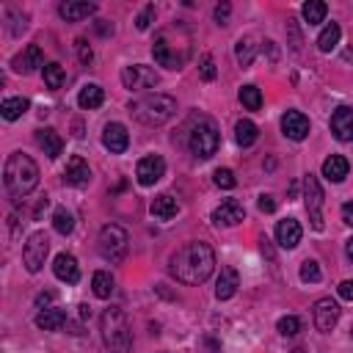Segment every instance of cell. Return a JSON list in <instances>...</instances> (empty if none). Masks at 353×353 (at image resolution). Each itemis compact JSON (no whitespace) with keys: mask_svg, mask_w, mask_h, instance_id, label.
Here are the masks:
<instances>
[{"mask_svg":"<svg viewBox=\"0 0 353 353\" xmlns=\"http://www.w3.org/2000/svg\"><path fill=\"white\" fill-rule=\"evenodd\" d=\"M215 270V251L210 243L204 240H193V243H185L182 248H176L168 259V273L171 279H176L179 284H188V287H196V284H204Z\"/></svg>","mask_w":353,"mask_h":353,"instance_id":"obj_1","label":"cell"},{"mask_svg":"<svg viewBox=\"0 0 353 353\" xmlns=\"http://www.w3.org/2000/svg\"><path fill=\"white\" fill-rule=\"evenodd\" d=\"M193 39H190V30L182 25V22H174L168 28H160L154 33V41H152V55L160 66L165 69H182L193 52Z\"/></svg>","mask_w":353,"mask_h":353,"instance_id":"obj_2","label":"cell"},{"mask_svg":"<svg viewBox=\"0 0 353 353\" xmlns=\"http://www.w3.org/2000/svg\"><path fill=\"white\" fill-rule=\"evenodd\" d=\"M3 185L6 193L14 201H22L25 196H30L39 185V165L30 154L25 152H11L6 165H3Z\"/></svg>","mask_w":353,"mask_h":353,"instance_id":"obj_3","label":"cell"},{"mask_svg":"<svg viewBox=\"0 0 353 353\" xmlns=\"http://www.w3.org/2000/svg\"><path fill=\"white\" fill-rule=\"evenodd\" d=\"M127 110L132 113L135 121H141L146 127H160L176 113V99L168 94H146V97L130 99Z\"/></svg>","mask_w":353,"mask_h":353,"instance_id":"obj_4","label":"cell"},{"mask_svg":"<svg viewBox=\"0 0 353 353\" xmlns=\"http://www.w3.org/2000/svg\"><path fill=\"white\" fill-rule=\"evenodd\" d=\"M185 132H188V149L196 160H210L221 146V132L215 121L207 116H190Z\"/></svg>","mask_w":353,"mask_h":353,"instance_id":"obj_5","label":"cell"},{"mask_svg":"<svg viewBox=\"0 0 353 353\" xmlns=\"http://www.w3.org/2000/svg\"><path fill=\"white\" fill-rule=\"evenodd\" d=\"M99 331H102V342H105L108 353H130V347H132V328H130L127 314L119 306H110V309L102 312Z\"/></svg>","mask_w":353,"mask_h":353,"instance_id":"obj_6","label":"cell"},{"mask_svg":"<svg viewBox=\"0 0 353 353\" xmlns=\"http://www.w3.org/2000/svg\"><path fill=\"white\" fill-rule=\"evenodd\" d=\"M97 248H99L102 259H108L110 265H119V262L127 256V248H130V234H127V229L119 226V223L102 226V229H99Z\"/></svg>","mask_w":353,"mask_h":353,"instance_id":"obj_7","label":"cell"},{"mask_svg":"<svg viewBox=\"0 0 353 353\" xmlns=\"http://www.w3.org/2000/svg\"><path fill=\"white\" fill-rule=\"evenodd\" d=\"M50 254V237L47 232H33L28 243L22 245V265L28 273H39L44 268V259Z\"/></svg>","mask_w":353,"mask_h":353,"instance_id":"obj_8","label":"cell"},{"mask_svg":"<svg viewBox=\"0 0 353 353\" xmlns=\"http://www.w3.org/2000/svg\"><path fill=\"white\" fill-rule=\"evenodd\" d=\"M303 204H306V212H309V221H312V229H323V188L317 182L314 174H306L303 176Z\"/></svg>","mask_w":353,"mask_h":353,"instance_id":"obj_9","label":"cell"},{"mask_svg":"<svg viewBox=\"0 0 353 353\" xmlns=\"http://www.w3.org/2000/svg\"><path fill=\"white\" fill-rule=\"evenodd\" d=\"M160 83L157 72L146 63H132V66H124L121 69V85L130 88V91H143V88H154Z\"/></svg>","mask_w":353,"mask_h":353,"instance_id":"obj_10","label":"cell"},{"mask_svg":"<svg viewBox=\"0 0 353 353\" xmlns=\"http://www.w3.org/2000/svg\"><path fill=\"white\" fill-rule=\"evenodd\" d=\"M135 176H138V182H141L143 188H152L154 182H160V179L165 176V160H163L160 154H146V157H141L138 165H135Z\"/></svg>","mask_w":353,"mask_h":353,"instance_id":"obj_11","label":"cell"},{"mask_svg":"<svg viewBox=\"0 0 353 353\" xmlns=\"http://www.w3.org/2000/svg\"><path fill=\"white\" fill-rule=\"evenodd\" d=\"M312 320H314V328H317V331L328 334V331L339 323V303L331 301V298H320V301H314Z\"/></svg>","mask_w":353,"mask_h":353,"instance_id":"obj_12","label":"cell"},{"mask_svg":"<svg viewBox=\"0 0 353 353\" xmlns=\"http://www.w3.org/2000/svg\"><path fill=\"white\" fill-rule=\"evenodd\" d=\"M331 132L336 141H353V108L350 105H339L334 113H331V121H328Z\"/></svg>","mask_w":353,"mask_h":353,"instance_id":"obj_13","label":"cell"},{"mask_svg":"<svg viewBox=\"0 0 353 353\" xmlns=\"http://www.w3.org/2000/svg\"><path fill=\"white\" fill-rule=\"evenodd\" d=\"M309 119H306V113H301V110H287L284 116H281V132L290 138V141H303L306 135H309Z\"/></svg>","mask_w":353,"mask_h":353,"instance_id":"obj_14","label":"cell"},{"mask_svg":"<svg viewBox=\"0 0 353 353\" xmlns=\"http://www.w3.org/2000/svg\"><path fill=\"white\" fill-rule=\"evenodd\" d=\"M102 143H105V149H108L110 154H121V152L130 146V132H127V127L119 124V121L105 124V130H102Z\"/></svg>","mask_w":353,"mask_h":353,"instance_id":"obj_15","label":"cell"},{"mask_svg":"<svg viewBox=\"0 0 353 353\" xmlns=\"http://www.w3.org/2000/svg\"><path fill=\"white\" fill-rule=\"evenodd\" d=\"M11 66L19 74H30V72H36L39 66H47V63H44V55H41V47L39 44H28L19 55H14Z\"/></svg>","mask_w":353,"mask_h":353,"instance_id":"obj_16","label":"cell"},{"mask_svg":"<svg viewBox=\"0 0 353 353\" xmlns=\"http://www.w3.org/2000/svg\"><path fill=\"white\" fill-rule=\"evenodd\" d=\"M245 218V207L237 199H226L221 207L212 210V223L215 226H234Z\"/></svg>","mask_w":353,"mask_h":353,"instance_id":"obj_17","label":"cell"},{"mask_svg":"<svg viewBox=\"0 0 353 353\" xmlns=\"http://www.w3.org/2000/svg\"><path fill=\"white\" fill-rule=\"evenodd\" d=\"M88 182H91V168H88V163L83 157L74 154L66 163V168H63V185H69V188H85Z\"/></svg>","mask_w":353,"mask_h":353,"instance_id":"obj_18","label":"cell"},{"mask_svg":"<svg viewBox=\"0 0 353 353\" xmlns=\"http://www.w3.org/2000/svg\"><path fill=\"white\" fill-rule=\"evenodd\" d=\"M301 234H303V229H301V223L295 218H281L276 223V243L281 248H287V251H292L301 243Z\"/></svg>","mask_w":353,"mask_h":353,"instance_id":"obj_19","label":"cell"},{"mask_svg":"<svg viewBox=\"0 0 353 353\" xmlns=\"http://www.w3.org/2000/svg\"><path fill=\"white\" fill-rule=\"evenodd\" d=\"M52 273H55L58 281H66V284H77V281H80V265H77V259H74L72 254H66V251H61V254L55 256Z\"/></svg>","mask_w":353,"mask_h":353,"instance_id":"obj_20","label":"cell"},{"mask_svg":"<svg viewBox=\"0 0 353 353\" xmlns=\"http://www.w3.org/2000/svg\"><path fill=\"white\" fill-rule=\"evenodd\" d=\"M237 287H240L237 270L229 268V265H223L221 273H218V281H215V298H218V301H229V298L237 292Z\"/></svg>","mask_w":353,"mask_h":353,"instance_id":"obj_21","label":"cell"},{"mask_svg":"<svg viewBox=\"0 0 353 353\" xmlns=\"http://www.w3.org/2000/svg\"><path fill=\"white\" fill-rule=\"evenodd\" d=\"M36 143L44 149V154H47L50 160L61 157V152H63V141H61V135H58L52 127H41V130H36Z\"/></svg>","mask_w":353,"mask_h":353,"instance_id":"obj_22","label":"cell"},{"mask_svg":"<svg viewBox=\"0 0 353 353\" xmlns=\"http://www.w3.org/2000/svg\"><path fill=\"white\" fill-rule=\"evenodd\" d=\"M94 11H97V6H94V3H80V0H66V3H61V6H58L61 19H66V22H80V19L91 17Z\"/></svg>","mask_w":353,"mask_h":353,"instance_id":"obj_23","label":"cell"},{"mask_svg":"<svg viewBox=\"0 0 353 353\" xmlns=\"http://www.w3.org/2000/svg\"><path fill=\"white\" fill-rule=\"evenodd\" d=\"M347 171H350V163L342 154H331V157L323 160V176L328 182H342L347 176Z\"/></svg>","mask_w":353,"mask_h":353,"instance_id":"obj_24","label":"cell"},{"mask_svg":"<svg viewBox=\"0 0 353 353\" xmlns=\"http://www.w3.org/2000/svg\"><path fill=\"white\" fill-rule=\"evenodd\" d=\"M256 52H259V44H256L254 36H240V39H237V44H234V58H237V63H240L243 69H248V66L254 63Z\"/></svg>","mask_w":353,"mask_h":353,"instance_id":"obj_25","label":"cell"},{"mask_svg":"<svg viewBox=\"0 0 353 353\" xmlns=\"http://www.w3.org/2000/svg\"><path fill=\"white\" fill-rule=\"evenodd\" d=\"M149 210H152V215H154V218H160V221H171V218L179 212V204H176V199H174V196L160 193V196H154V199H152Z\"/></svg>","mask_w":353,"mask_h":353,"instance_id":"obj_26","label":"cell"},{"mask_svg":"<svg viewBox=\"0 0 353 353\" xmlns=\"http://www.w3.org/2000/svg\"><path fill=\"white\" fill-rule=\"evenodd\" d=\"M102 102H105V91H102V85H97V83H85V85L80 88V94H77V105H80L83 110H97Z\"/></svg>","mask_w":353,"mask_h":353,"instance_id":"obj_27","label":"cell"},{"mask_svg":"<svg viewBox=\"0 0 353 353\" xmlns=\"http://www.w3.org/2000/svg\"><path fill=\"white\" fill-rule=\"evenodd\" d=\"M63 323H66V312L58 309V306L41 309V312L36 314V325H39L41 331H58V328H63Z\"/></svg>","mask_w":353,"mask_h":353,"instance_id":"obj_28","label":"cell"},{"mask_svg":"<svg viewBox=\"0 0 353 353\" xmlns=\"http://www.w3.org/2000/svg\"><path fill=\"white\" fill-rule=\"evenodd\" d=\"M256 135H259V130H256V124H254L251 119H240V121L234 124V141H237V146L248 149V146L256 141Z\"/></svg>","mask_w":353,"mask_h":353,"instance_id":"obj_29","label":"cell"},{"mask_svg":"<svg viewBox=\"0 0 353 353\" xmlns=\"http://www.w3.org/2000/svg\"><path fill=\"white\" fill-rule=\"evenodd\" d=\"M325 14H328V6L323 0H309L301 6V17L306 25H320L325 19Z\"/></svg>","mask_w":353,"mask_h":353,"instance_id":"obj_30","label":"cell"},{"mask_svg":"<svg viewBox=\"0 0 353 353\" xmlns=\"http://www.w3.org/2000/svg\"><path fill=\"white\" fill-rule=\"evenodd\" d=\"M339 36H342V28H339L336 22H328V25L320 30V36H317V50H320V52H331V50L339 44Z\"/></svg>","mask_w":353,"mask_h":353,"instance_id":"obj_31","label":"cell"},{"mask_svg":"<svg viewBox=\"0 0 353 353\" xmlns=\"http://www.w3.org/2000/svg\"><path fill=\"white\" fill-rule=\"evenodd\" d=\"M28 99L25 97H8V99H3V105H0V116L6 119V121H17L25 110H28Z\"/></svg>","mask_w":353,"mask_h":353,"instance_id":"obj_32","label":"cell"},{"mask_svg":"<svg viewBox=\"0 0 353 353\" xmlns=\"http://www.w3.org/2000/svg\"><path fill=\"white\" fill-rule=\"evenodd\" d=\"M91 290H94V295L97 298H110L113 295V276L108 273V270H97L94 276H91Z\"/></svg>","mask_w":353,"mask_h":353,"instance_id":"obj_33","label":"cell"},{"mask_svg":"<svg viewBox=\"0 0 353 353\" xmlns=\"http://www.w3.org/2000/svg\"><path fill=\"white\" fill-rule=\"evenodd\" d=\"M52 229H55L58 234H69V232L74 229V215H72L66 207H58V210L52 212Z\"/></svg>","mask_w":353,"mask_h":353,"instance_id":"obj_34","label":"cell"},{"mask_svg":"<svg viewBox=\"0 0 353 353\" xmlns=\"http://www.w3.org/2000/svg\"><path fill=\"white\" fill-rule=\"evenodd\" d=\"M63 80H66V72H63L61 63H47V66H44V85H47V88L58 91V88L63 85Z\"/></svg>","mask_w":353,"mask_h":353,"instance_id":"obj_35","label":"cell"},{"mask_svg":"<svg viewBox=\"0 0 353 353\" xmlns=\"http://www.w3.org/2000/svg\"><path fill=\"white\" fill-rule=\"evenodd\" d=\"M237 97H240L243 108H248V110H259V108H262V91H259L256 85H251V83H248V85H243Z\"/></svg>","mask_w":353,"mask_h":353,"instance_id":"obj_36","label":"cell"},{"mask_svg":"<svg viewBox=\"0 0 353 353\" xmlns=\"http://www.w3.org/2000/svg\"><path fill=\"white\" fill-rule=\"evenodd\" d=\"M298 276H301V281H303V284H317V281L323 279L317 259H303V262H301V270H298Z\"/></svg>","mask_w":353,"mask_h":353,"instance_id":"obj_37","label":"cell"},{"mask_svg":"<svg viewBox=\"0 0 353 353\" xmlns=\"http://www.w3.org/2000/svg\"><path fill=\"white\" fill-rule=\"evenodd\" d=\"M276 331H279L281 336H295V334L301 331V320H298L295 314H287V317H281V320L276 323Z\"/></svg>","mask_w":353,"mask_h":353,"instance_id":"obj_38","label":"cell"},{"mask_svg":"<svg viewBox=\"0 0 353 353\" xmlns=\"http://www.w3.org/2000/svg\"><path fill=\"white\" fill-rule=\"evenodd\" d=\"M154 14H157V8H154V3H149V6H143L141 8V14L135 17V28L138 30H146L152 22H154Z\"/></svg>","mask_w":353,"mask_h":353,"instance_id":"obj_39","label":"cell"},{"mask_svg":"<svg viewBox=\"0 0 353 353\" xmlns=\"http://www.w3.org/2000/svg\"><path fill=\"white\" fill-rule=\"evenodd\" d=\"M212 179H215L218 188H234V185H237V179H234V174H232L229 168H215Z\"/></svg>","mask_w":353,"mask_h":353,"instance_id":"obj_40","label":"cell"},{"mask_svg":"<svg viewBox=\"0 0 353 353\" xmlns=\"http://www.w3.org/2000/svg\"><path fill=\"white\" fill-rule=\"evenodd\" d=\"M8 19H11V25H8V30H11V36H19L25 28H28V17L25 14H17V11H8Z\"/></svg>","mask_w":353,"mask_h":353,"instance_id":"obj_41","label":"cell"},{"mask_svg":"<svg viewBox=\"0 0 353 353\" xmlns=\"http://www.w3.org/2000/svg\"><path fill=\"white\" fill-rule=\"evenodd\" d=\"M74 50H77V58H80L83 66H88V63L94 61V52H91V47H88L85 39H77V41H74Z\"/></svg>","mask_w":353,"mask_h":353,"instance_id":"obj_42","label":"cell"},{"mask_svg":"<svg viewBox=\"0 0 353 353\" xmlns=\"http://www.w3.org/2000/svg\"><path fill=\"white\" fill-rule=\"evenodd\" d=\"M199 74H201V80H215V61H212V55H201V66H199Z\"/></svg>","mask_w":353,"mask_h":353,"instance_id":"obj_43","label":"cell"},{"mask_svg":"<svg viewBox=\"0 0 353 353\" xmlns=\"http://www.w3.org/2000/svg\"><path fill=\"white\" fill-rule=\"evenodd\" d=\"M229 14H232V6H229V3H218L215 11H212L215 25H226V22H229Z\"/></svg>","mask_w":353,"mask_h":353,"instance_id":"obj_44","label":"cell"},{"mask_svg":"<svg viewBox=\"0 0 353 353\" xmlns=\"http://www.w3.org/2000/svg\"><path fill=\"white\" fill-rule=\"evenodd\" d=\"M336 292H339V298H345V301H353V279H345V281L336 287Z\"/></svg>","mask_w":353,"mask_h":353,"instance_id":"obj_45","label":"cell"},{"mask_svg":"<svg viewBox=\"0 0 353 353\" xmlns=\"http://www.w3.org/2000/svg\"><path fill=\"white\" fill-rule=\"evenodd\" d=\"M342 223H347V226H353V199L342 204Z\"/></svg>","mask_w":353,"mask_h":353,"instance_id":"obj_46","label":"cell"},{"mask_svg":"<svg viewBox=\"0 0 353 353\" xmlns=\"http://www.w3.org/2000/svg\"><path fill=\"white\" fill-rule=\"evenodd\" d=\"M259 210H262V212H273V210H276L273 196H259Z\"/></svg>","mask_w":353,"mask_h":353,"instance_id":"obj_47","label":"cell"},{"mask_svg":"<svg viewBox=\"0 0 353 353\" xmlns=\"http://www.w3.org/2000/svg\"><path fill=\"white\" fill-rule=\"evenodd\" d=\"M97 33H99V36H110V33H113V25H110L108 19H99V22H97Z\"/></svg>","mask_w":353,"mask_h":353,"instance_id":"obj_48","label":"cell"},{"mask_svg":"<svg viewBox=\"0 0 353 353\" xmlns=\"http://www.w3.org/2000/svg\"><path fill=\"white\" fill-rule=\"evenodd\" d=\"M47 301H52V292H41V295L36 298V306H44Z\"/></svg>","mask_w":353,"mask_h":353,"instance_id":"obj_49","label":"cell"},{"mask_svg":"<svg viewBox=\"0 0 353 353\" xmlns=\"http://www.w3.org/2000/svg\"><path fill=\"white\" fill-rule=\"evenodd\" d=\"M345 254H347V259L353 262V237H347V240H345Z\"/></svg>","mask_w":353,"mask_h":353,"instance_id":"obj_50","label":"cell"},{"mask_svg":"<svg viewBox=\"0 0 353 353\" xmlns=\"http://www.w3.org/2000/svg\"><path fill=\"white\" fill-rule=\"evenodd\" d=\"M342 58H345V61H353V47H347V50L342 52Z\"/></svg>","mask_w":353,"mask_h":353,"instance_id":"obj_51","label":"cell"},{"mask_svg":"<svg viewBox=\"0 0 353 353\" xmlns=\"http://www.w3.org/2000/svg\"><path fill=\"white\" fill-rule=\"evenodd\" d=\"M350 336H353V328H350Z\"/></svg>","mask_w":353,"mask_h":353,"instance_id":"obj_52","label":"cell"}]
</instances>
